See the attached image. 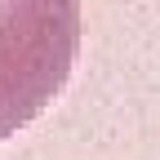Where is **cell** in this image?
<instances>
[{
    "label": "cell",
    "instance_id": "6da1fadb",
    "mask_svg": "<svg viewBox=\"0 0 160 160\" xmlns=\"http://www.w3.org/2000/svg\"><path fill=\"white\" fill-rule=\"evenodd\" d=\"M80 49V0H0V138L62 93Z\"/></svg>",
    "mask_w": 160,
    "mask_h": 160
}]
</instances>
